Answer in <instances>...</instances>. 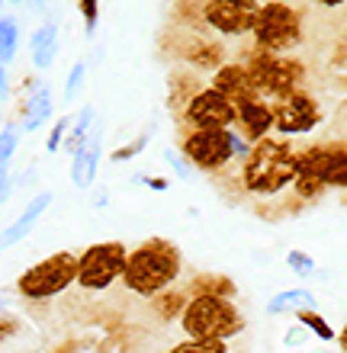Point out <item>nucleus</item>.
<instances>
[{
	"label": "nucleus",
	"instance_id": "nucleus-20",
	"mask_svg": "<svg viewBox=\"0 0 347 353\" xmlns=\"http://www.w3.org/2000/svg\"><path fill=\"white\" fill-rule=\"evenodd\" d=\"M187 302H190L187 289H168L164 296L151 299V308H155V315H158L161 321H180V315H184Z\"/></svg>",
	"mask_w": 347,
	"mask_h": 353
},
{
	"label": "nucleus",
	"instance_id": "nucleus-28",
	"mask_svg": "<svg viewBox=\"0 0 347 353\" xmlns=\"http://www.w3.org/2000/svg\"><path fill=\"white\" fill-rule=\"evenodd\" d=\"M286 267H290L296 276H302V279H306V276H315V273H319L315 261H312L306 251H290V254H286Z\"/></svg>",
	"mask_w": 347,
	"mask_h": 353
},
{
	"label": "nucleus",
	"instance_id": "nucleus-7",
	"mask_svg": "<svg viewBox=\"0 0 347 353\" xmlns=\"http://www.w3.org/2000/svg\"><path fill=\"white\" fill-rule=\"evenodd\" d=\"M244 65H248L254 84H257V90H261V97L267 103L283 100V97L302 90L299 84H302V77H306V65L296 61V58L270 55V52H257L254 48Z\"/></svg>",
	"mask_w": 347,
	"mask_h": 353
},
{
	"label": "nucleus",
	"instance_id": "nucleus-17",
	"mask_svg": "<svg viewBox=\"0 0 347 353\" xmlns=\"http://www.w3.org/2000/svg\"><path fill=\"white\" fill-rule=\"evenodd\" d=\"M48 116H52V87L36 84L32 93L26 97V103H23V125H19V129L23 132L42 129L48 122Z\"/></svg>",
	"mask_w": 347,
	"mask_h": 353
},
{
	"label": "nucleus",
	"instance_id": "nucleus-30",
	"mask_svg": "<svg viewBox=\"0 0 347 353\" xmlns=\"http://www.w3.org/2000/svg\"><path fill=\"white\" fill-rule=\"evenodd\" d=\"M77 10H81V17H84V32L94 36L97 23H100V0H77Z\"/></svg>",
	"mask_w": 347,
	"mask_h": 353
},
{
	"label": "nucleus",
	"instance_id": "nucleus-3",
	"mask_svg": "<svg viewBox=\"0 0 347 353\" xmlns=\"http://www.w3.org/2000/svg\"><path fill=\"white\" fill-rule=\"evenodd\" d=\"M325 190H347V141L328 139L299 151V174L293 183L296 203H315Z\"/></svg>",
	"mask_w": 347,
	"mask_h": 353
},
{
	"label": "nucleus",
	"instance_id": "nucleus-5",
	"mask_svg": "<svg viewBox=\"0 0 347 353\" xmlns=\"http://www.w3.org/2000/svg\"><path fill=\"white\" fill-rule=\"evenodd\" d=\"M77 270H81V254L55 251L46 261L32 263L17 276V292L26 302H48V299L61 296L77 283Z\"/></svg>",
	"mask_w": 347,
	"mask_h": 353
},
{
	"label": "nucleus",
	"instance_id": "nucleus-21",
	"mask_svg": "<svg viewBox=\"0 0 347 353\" xmlns=\"http://www.w3.org/2000/svg\"><path fill=\"white\" fill-rule=\"evenodd\" d=\"M190 296H197V292H209V296H235V283L228 276H216V273H203L197 276L193 283L187 286Z\"/></svg>",
	"mask_w": 347,
	"mask_h": 353
},
{
	"label": "nucleus",
	"instance_id": "nucleus-33",
	"mask_svg": "<svg viewBox=\"0 0 347 353\" xmlns=\"http://www.w3.org/2000/svg\"><path fill=\"white\" fill-rule=\"evenodd\" d=\"M135 183H145L148 190H155V193H168L170 190L168 176H135Z\"/></svg>",
	"mask_w": 347,
	"mask_h": 353
},
{
	"label": "nucleus",
	"instance_id": "nucleus-16",
	"mask_svg": "<svg viewBox=\"0 0 347 353\" xmlns=\"http://www.w3.org/2000/svg\"><path fill=\"white\" fill-rule=\"evenodd\" d=\"M52 199L55 196L48 193V190H42V193H36L32 199L26 203V209L19 212L17 222H10V228L3 232V248H13V244H19L23 238H26L32 228H36V222L42 219V215L48 212V205H52Z\"/></svg>",
	"mask_w": 347,
	"mask_h": 353
},
{
	"label": "nucleus",
	"instance_id": "nucleus-32",
	"mask_svg": "<svg viewBox=\"0 0 347 353\" xmlns=\"http://www.w3.org/2000/svg\"><path fill=\"white\" fill-rule=\"evenodd\" d=\"M309 334H312L309 327L296 321V325H293L290 331L283 334V347H286V350H306V341H309Z\"/></svg>",
	"mask_w": 347,
	"mask_h": 353
},
{
	"label": "nucleus",
	"instance_id": "nucleus-6",
	"mask_svg": "<svg viewBox=\"0 0 347 353\" xmlns=\"http://www.w3.org/2000/svg\"><path fill=\"white\" fill-rule=\"evenodd\" d=\"M251 36L257 52L286 55L296 46H302V13L293 3L267 0L261 7V17H257V26H254Z\"/></svg>",
	"mask_w": 347,
	"mask_h": 353
},
{
	"label": "nucleus",
	"instance_id": "nucleus-37",
	"mask_svg": "<svg viewBox=\"0 0 347 353\" xmlns=\"http://www.w3.org/2000/svg\"><path fill=\"white\" fill-rule=\"evenodd\" d=\"M10 3H23V0H10Z\"/></svg>",
	"mask_w": 347,
	"mask_h": 353
},
{
	"label": "nucleus",
	"instance_id": "nucleus-19",
	"mask_svg": "<svg viewBox=\"0 0 347 353\" xmlns=\"http://www.w3.org/2000/svg\"><path fill=\"white\" fill-rule=\"evenodd\" d=\"M315 305V296H312L309 289H283V292H277V296L264 305V312L267 315H286V312H302V308H312Z\"/></svg>",
	"mask_w": 347,
	"mask_h": 353
},
{
	"label": "nucleus",
	"instance_id": "nucleus-26",
	"mask_svg": "<svg viewBox=\"0 0 347 353\" xmlns=\"http://www.w3.org/2000/svg\"><path fill=\"white\" fill-rule=\"evenodd\" d=\"M151 132H155V125L141 132V135H139L135 141H129V145H122V148H116L113 154H110V161H113V164H122V161H132L135 154H141V151H145V145H148V139H151Z\"/></svg>",
	"mask_w": 347,
	"mask_h": 353
},
{
	"label": "nucleus",
	"instance_id": "nucleus-23",
	"mask_svg": "<svg viewBox=\"0 0 347 353\" xmlns=\"http://www.w3.org/2000/svg\"><path fill=\"white\" fill-rule=\"evenodd\" d=\"M296 321L299 325H306L312 331V334L319 337L321 344H331V341H338V334H335V327L325 321V318L315 312V308H302V312H296Z\"/></svg>",
	"mask_w": 347,
	"mask_h": 353
},
{
	"label": "nucleus",
	"instance_id": "nucleus-34",
	"mask_svg": "<svg viewBox=\"0 0 347 353\" xmlns=\"http://www.w3.org/2000/svg\"><path fill=\"white\" fill-rule=\"evenodd\" d=\"M106 203H110V190H106V186L94 190V196H90V205H94V209H106Z\"/></svg>",
	"mask_w": 347,
	"mask_h": 353
},
{
	"label": "nucleus",
	"instance_id": "nucleus-18",
	"mask_svg": "<svg viewBox=\"0 0 347 353\" xmlns=\"http://www.w3.org/2000/svg\"><path fill=\"white\" fill-rule=\"evenodd\" d=\"M29 52H32V65H36V71H48V68H52V61H55V55H58V23L55 19L42 23V26L32 32Z\"/></svg>",
	"mask_w": 347,
	"mask_h": 353
},
{
	"label": "nucleus",
	"instance_id": "nucleus-29",
	"mask_svg": "<svg viewBox=\"0 0 347 353\" xmlns=\"http://www.w3.org/2000/svg\"><path fill=\"white\" fill-rule=\"evenodd\" d=\"M84 77H87V65L84 61H77L71 71H68V77H65V100H75L77 93H81V87H84Z\"/></svg>",
	"mask_w": 347,
	"mask_h": 353
},
{
	"label": "nucleus",
	"instance_id": "nucleus-31",
	"mask_svg": "<svg viewBox=\"0 0 347 353\" xmlns=\"http://www.w3.org/2000/svg\"><path fill=\"white\" fill-rule=\"evenodd\" d=\"M68 129H71V116H65V119H55L52 132H48V141H46V151H48V154H55V151L65 145Z\"/></svg>",
	"mask_w": 347,
	"mask_h": 353
},
{
	"label": "nucleus",
	"instance_id": "nucleus-11",
	"mask_svg": "<svg viewBox=\"0 0 347 353\" xmlns=\"http://www.w3.org/2000/svg\"><path fill=\"white\" fill-rule=\"evenodd\" d=\"M235 122H238V106L216 87H197L180 112V129H232Z\"/></svg>",
	"mask_w": 347,
	"mask_h": 353
},
{
	"label": "nucleus",
	"instance_id": "nucleus-27",
	"mask_svg": "<svg viewBox=\"0 0 347 353\" xmlns=\"http://www.w3.org/2000/svg\"><path fill=\"white\" fill-rule=\"evenodd\" d=\"M164 161H168L170 168L177 170L180 180H187V183H193V180H197V168H193V164L187 161V154H184V151L168 148V151H164Z\"/></svg>",
	"mask_w": 347,
	"mask_h": 353
},
{
	"label": "nucleus",
	"instance_id": "nucleus-8",
	"mask_svg": "<svg viewBox=\"0 0 347 353\" xmlns=\"http://www.w3.org/2000/svg\"><path fill=\"white\" fill-rule=\"evenodd\" d=\"M129 251L122 241H97L81 251V270H77V289L84 292H106L116 279L126 273Z\"/></svg>",
	"mask_w": 347,
	"mask_h": 353
},
{
	"label": "nucleus",
	"instance_id": "nucleus-10",
	"mask_svg": "<svg viewBox=\"0 0 347 353\" xmlns=\"http://www.w3.org/2000/svg\"><path fill=\"white\" fill-rule=\"evenodd\" d=\"M261 7V0H203L197 17L219 39H244L257 26Z\"/></svg>",
	"mask_w": 347,
	"mask_h": 353
},
{
	"label": "nucleus",
	"instance_id": "nucleus-24",
	"mask_svg": "<svg viewBox=\"0 0 347 353\" xmlns=\"http://www.w3.org/2000/svg\"><path fill=\"white\" fill-rule=\"evenodd\" d=\"M168 353H228L226 341H180Z\"/></svg>",
	"mask_w": 347,
	"mask_h": 353
},
{
	"label": "nucleus",
	"instance_id": "nucleus-36",
	"mask_svg": "<svg viewBox=\"0 0 347 353\" xmlns=\"http://www.w3.org/2000/svg\"><path fill=\"white\" fill-rule=\"evenodd\" d=\"M338 347H341V353H347V325L341 327V334H338Z\"/></svg>",
	"mask_w": 347,
	"mask_h": 353
},
{
	"label": "nucleus",
	"instance_id": "nucleus-4",
	"mask_svg": "<svg viewBox=\"0 0 347 353\" xmlns=\"http://www.w3.org/2000/svg\"><path fill=\"white\" fill-rule=\"evenodd\" d=\"M177 325L187 341H226L228 344L238 334H244L248 321H244L241 308L235 305V299L197 292L190 296Z\"/></svg>",
	"mask_w": 347,
	"mask_h": 353
},
{
	"label": "nucleus",
	"instance_id": "nucleus-35",
	"mask_svg": "<svg viewBox=\"0 0 347 353\" xmlns=\"http://www.w3.org/2000/svg\"><path fill=\"white\" fill-rule=\"evenodd\" d=\"M319 7H328V10H335V7H344L347 0H315Z\"/></svg>",
	"mask_w": 347,
	"mask_h": 353
},
{
	"label": "nucleus",
	"instance_id": "nucleus-22",
	"mask_svg": "<svg viewBox=\"0 0 347 353\" xmlns=\"http://www.w3.org/2000/svg\"><path fill=\"white\" fill-rule=\"evenodd\" d=\"M17 46H19L17 19L10 17V13H3V17H0V65L3 68H10V61L17 55Z\"/></svg>",
	"mask_w": 347,
	"mask_h": 353
},
{
	"label": "nucleus",
	"instance_id": "nucleus-15",
	"mask_svg": "<svg viewBox=\"0 0 347 353\" xmlns=\"http://www.w3.org/2000/svg\"><path fill=\"white\" fill-rule=\"evenodd\" d=\"M238 129L244 132V139L257 145V141L270 139V132L277 129V119H273V106L267 100L248 103V106H238Z\"/></svg>",
	"mask_w": 347,
	"mask_h": 353
},
{
	"label": "nucleus",
	"instance_id": "nucleus-2",
	"mask_svg": "<svg viewBox=\"0 0 347 353\" xmlns=\"http://www.w3.org/2000/svg\"><path fill=\"white\" fill-rule=\"evenodd\" d=\"M299 174V151L293 148L286 139H264L254 145L251 158L238 170V183L248 196L261 199H277L286 190H293Z\"/></svg>",
	"mask_w": 347,
	"mask_h": 353
},
{
	"label": "nucleus",
	"instance_id": "nucleus-14",
	"mask_svg": "<svg viewBox=\"0 0 347 353\" xmlns=\"http://www.w3.org/2000/svg\"><path fill=\"white\" fill-rule=\"evenodd\" d=\"M100 154H103V125H97L90 132V139L77 148V154L71 158V183L77 190H90L97 180V168H100Z\"/></svg>",
	"mask_w": 347,
	"mask_h": 353
},
{
	"label": "nucleus",
	"instance_id": "nucleus-12",
	"mask_svg": "<svg viewBox=\"0 0 347 353\" xmlns=\"http://www.w3.org/2000/svg\"><path fill=\"white\" fill-rule=\"evenodd\" d=\"M273 119H277V132L280 135H306L312 132L315 125L321 122V110H319V100L306 90H296L283 100H273Z\"/></svg>",
	"mask_w": 347,
	"mask_h": 353
},
{
	"label": "nucleus",
	"instance_id": "nucleus-13",
	"mask_svg": "<svg viewBox=\"0 0 347 353\" xmlns=\"http://www.w3.org/2000/svg\"><path fill=\"white\" fill-rule=\"evenodd\" d=\"M209 87H216V90L222 93V97H228L235 106H248V103L264 100L244 61H226L222 68H216V71H212V84Z\"/></svg>",
	"mask_w": 347,
	"mask_h": 353
},
{
	"label": "nucleus",
	"instance_id": "nucleus-25",
	"mask_svg": "<svg viewBox=\"0 0 347 353\" xmlns=\"http://www.w3.org/2000/svg\"><path fill=\"white\" fill-rule=\"evenodd\" d=\"M17 141H19V125L7 122L3 125V135H0V170H10V158L17 151Z\"/></svg>",
	"mask_w": 347,
	"mask_h": 353
},
{
	"label": "nucleus",
	"instance_id": "nucleus-9",
	"mask_svg": "<svg viewBox=\"0 0 347 353\" xmlns=\"http://www.w3.org/2000/svg\"><path fill=\"white\" fill-rule=\"evenodd\" d=\"M180 151L203 174H222L235 161L228 129H180Z\"/></svg>",
	"mask_w": 347,
	"mask_h": 353
},
{
	"label": "nucleus",
	"instance_id": "nucleus-1",
	"mask_svg": "<svg viewBox=\"0 0 347 353\" xmlns=\"http://www.w3.org/2000/svg\"><path fill=\"white\" fill-rule=\"evenodd\" d=\"M184 276V254L174 241L168 238H148V241L135 244L126 261V273H122V286L132 296L141 299H158L174 283Z\"/></svg>",
	"mask_w": 347,
	"mask_h": 353
}]
</instances>
